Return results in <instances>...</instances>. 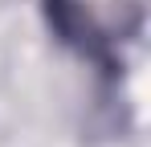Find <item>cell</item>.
<instances>
[{
  "mask_svg": "<svg viewBox=\"0 0 151 147\" xmlns=\"http://www.w3.org/2000/svg\"><path fill=\"white\" fill-rule=\"evenodd\" d=\"M45 21L53 37L74 53L110 66L119 49L131 45L143 29L139 0H45Z\"/></svg>",
  "mask_w": 151,
  "mask_h": 147,
  "instance_id": "6da1fadb",
  "label": "cell"
}]
</instances>
